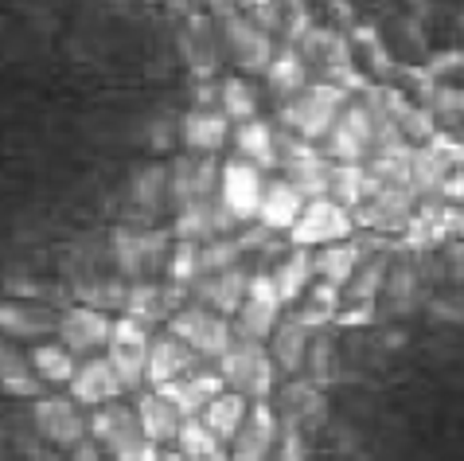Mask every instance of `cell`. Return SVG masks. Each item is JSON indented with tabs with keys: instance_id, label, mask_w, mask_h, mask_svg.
Here are the masks:
<instances>
[{
	"instance_id": "4316f807",
	"label": "cell",
	"mask_w": 464,
	"mask_h": 461,
	"mask_svg": "<svg viewBox=\"0 0 464 461\" xmlns=\"http://www.w3.org/2000/svg\"><path fill=\"white\" fill-rule=\"evenodd\" d=\"M179 51H184L188 67L196 79H211L218 67V35H215V20L196 12V16L184 20L179 28Z\"/></svg>"
},
{
	"instance_id": "83f0119b",
	"label": "cell",
	"mask_w": 464,
	"mask_h": 461,
	"mask_svg": "<svg viewBox=\"0 0 464 461\" xmlns=\"http://www.w3.org/2000/svg\"><path fill=\"white\" fill-rule=\"evenodd\" d=\"M269 356H274V364L281 376H296L301 368H308V348H313V329H308L301 317H285L274 337H269Z\"/></svg>"
},
{
	"instance_id": "f907efd6",
	"label": "cell",
	"mask_w": 464,
	"mask_h": 461,
	"mask_svg": "<svg viewBox=\"0 0 464 461\" xmlns=\"http://www.w3.org/2000/svg\"><path fill=\"white\" fill-rule=\"evenodd\" d=\"M437 215H441V223H445V230H449V239L457 235V242H464V208H437Z\"/></svg>"
},
{
	"instance_id": "f6af8a7d",
	"label": "cell",
	"mask_w": 464,
	"mask_h": 461,
	"mask_svg": "<svg viewBox=\"0 0 464 461\" xmlns=\"http://www.w3.org/2000/svg\"><path fill=\"white\" fill-rule=\"evenodd\" d=\"M176 450L184 454L188 461H199V457H211V454H218V450H227V446L208 430V422H203V418H188L184 430H179Z\"/></svg>"
},
{
	"instance_id": "6da1fadb",
	"label": "cell",
	"mask_w": 464,
	"mask_h": 461,
	"mask_svg": "<svg viewBox=\"0 0 464 461\" xmlns=\"http://www.w3.org/2000/svg\"><path fill=\"white\" fill-rule=\"evenodd\" d=\"M172 247L176 235L172 227H149V223H121L110 230V259L113 270L125 281H152V274L169 270L172 262Z\"/></svg>"
},
{
	"instance_id": "3957f363",
	"label": "cell",
	"mask_w": 464,
	"mask_h": 461,
	"mask_svg": "<svg viewBox=\"0 0 464 461\" xmlns=\"http://www.w3.org/2000/svg\"><path fill=\"white\" fill-rule=\"evenodd\" d=\"M208 8H211L218 32H223V40H227V51L235 55L238 67L250 71V74H266L269 63L277 55L274 35H269L254 16L235 8V0H208Z\"/></svg>"
},
{
	"instance_id": "d590c367",
	"label": "cell",
	"mask_w": 464,
	"mask_h": 461,
	"mask_svg": "<svg viewBox=\"0 0 464 461\" xmlns=\"http://www.w3.org/2000/svg\"><path fill=\"white\" fill-rule=\"evenodd\" d=\"M274 281H277V293H281V301H301L308 286H313V274H316V266H313V250H301V247H289V254L281 259L274 270Z\"/></svg>"
},
{
	"instance_id": "30bf717a",
	"label": "cell",
	"mask_w": 464,
	"mask_h": 461,
	"mask_svg": "<svg viewBox=\"0 0 464 461\" xmlns=\"http://www.w3.org/2000/svg\"><path fill=\"white\" fill-rule=\"evenodd\" d=\"M296 51L304 55L308 67H316L320 74H324V83H336V86H343V91H359V86H367L363 79H359V71L352 63V47H347V40L340 32L308 28V35L296 44Z\"/></svg>"
},
{
	"instance_id": "ee69618b",
	"label": "cell",
	"mask_w": 464,
	"mask_h": 461,
	"mask_svg": "<svg viewBox=\"0 0 464 461\" xmlns=\"http://www.w3.org/2000/svg\"><path fill=\"white\" fill-rule=\"evenodd\" d=\"M386 274H391V259H386V254H375V259H367L363 266H359L352 286H347L343 293L355 305H371L379 298V289H386Z\"/></svg>"
},
{
	"instance_id": "8992f818",
	"label": "cell",
	"mask_w": 464,
	"mask_h": 461,
	"mask_svg": "<svg viewBox=\"0 0 464 461\" xmlns=\"http://www.w3.org/2000/svg\"><path fill=\"white\" fill-rule=\"evenodd\" d=\"M169 332L172 337H179L188 344L196 356H203V360H223V356L235 348L238 332H235V321L223 313L208 309V305H184L172 321H169Z\"/></svg>"
},
{
	"instance_id": "7bdbcfd3",
	"label": "cell",
	"mask_w": 464,
	"mask_h": 461,
	"mask_svg": "<svg viewBox=\"0 0 464 461\" xmlns=\"http://www.w3.org/2000/svg\"><path fill=\"white\" fill-rule=\"evenodd\" d=\"M218 110L227 113L235 125H246L257 118V94L246 79H227L218 83Z\"/></svg>"
},
{
	"instance_id": "1f68e13d",
	"label": "cell",
	"mask_w": 464,
	"mask_h": 461,
	"mask_svg": "<svg viewBox=\"0 0 464 461\" xmlns=\"http://www.w3.org/2000/svg\"><path fill=\"white\" fill-rule=\"evenodd\" d=\"M308 74H313V67H308L304 63V55L296 47H277V55H274V63H269V71H266V86H269V94H274L281 106H285V102H293L296 94L304 91L308 83Z\"/></svg>"
},
{
	"instance_id": "603a6c76",
	"label": "cell",
	"mask_w": 464,
	"mask_h": 461,
	"mask_svg": "<svg viewBox=\"0 0 464 461\" xmlns=\"http://www.w3.org/2000/svg\"><path fill=\"white\" fill-rule=\"evenodd\" d=\"M203 368V356H196L188 348L179 337H172V332H160V337H152V352H149V387L160 391L169 387V383H176L179 376H188V371Z\"/></svg>"
},
{
	"instance_id": "52a82bcc",
	"label": "cell",
	"mask_w": 464,
	"mask_h": 461,
	"mask_svg": "<svg viewBox=\"0 0 464 461\" xmlns=\"http://www.w3.org/2000/svg\"><path fill=\"white\" fill-rule=\"evenodd\" d=\"M355 230V215L343 208L336 200H308L301 220L289 230V247H301V250H320V247H332V242H347Z\"/></svg>"
},
{
	"instance_id": "b9f144b4",
	"label": "cell",
	"mask_w": 464,
	"mask_h": 461,
	"mask_svg": "<svg viewBox=\"0 0 464 461\" xmlns=\"http://www.w3.org/2000/svg\"><path fill=\"white\" fill-rule=\"evenodd\" d=\"M340 305H343V289L336 286H328V281H316L313 289L304 293V305H301V321L308 329H324L328 321H336L340 317Z\"/></svg>"
},
{
	"instance_id": "d4e9b609",
	"label": "cell",
	"mask_w": 464,
	"mask_h": 461,
	"mask_svg": "<svg viewBox=\"0 0 464 461\" xmlns=\"http://www.w3.org/2000/svg\"><path fill=\"white\" fill-rule=\"evenodd\" d=\"M227 137H230V118L223 110L191 106L188 113H179V149L218 157V149L227 145Z\"/></svg>"
},
{
	"instance_id": "2e32d148",
	"label": "cell",
	"mask_w": 464,
	"mask_h": 461,
	"mask_svg": "<svg viewBox=\"0 0 464 461\" xmlns=\"http://www.w3.org/2000/svg\"><path fill=\"white\" fill-rule=\"evenodd\" d=\"M238 227L242 223L218 200H199V203H188V208L176 211L172 235L179 242H215L223 235H238Z\"/></svg>"
},
{
	"instance_id": "11a10c76",
	"label": "cell",
	"mask_w": 464,
	"mask_h": 461,
	"mask_svg": "<svg viewBox=\"0 0 464 461\" xmlns=\"http://www.w3.org/2000/svg\"><path fill=\"white\" fill-rule=\"evenodd\" d=\"M199 461H235V454H230V450H218V454H211V457H199Z\"/></svg>"
},
{
	"instance_id": "816d5d0a",
	"label": "cell",
	"mask_w": 464,
	"mask_h": 461,
	"mask_svg": "<svg viewBox=\"0 0 464 461\" xmlns=\"http://www.w3.org/2000/svg\"><path fill=\"white\" fill-rule=\"evenodd\" d=\"M441 200H449V203H453V208H464V169H457V172L445 181V188H441Z\"/></svg>"
},
{
	"instance_id": "7dc6e473",
	"label": "cell",
	"mask_w": 464,
	"mask_h": 461,
	"mask_svg": "<svg viewBox=\"0 0 464 461\" xmlns=\"http://www.w3.org/2000/svg\"><path fill=\"white\" fill-rule=\"evenodd\" d=\"M176 145H179V118H172V113L152 118V125H149V149L152 152H172Z\"/></svg>"
},
{
	"instance_id": "484cf974",
	"label": "cell",
	"mask_w": 464,
	"mask_h": 461,
	"mask_svg": "<svg viewBox=\"0 0 464 461\" xmlns=\"http://www.w3.org/2000/svg\"><path fill=\"white\" fill-rule=\"evenodd\" d=\"M129 208H133L140 220H152L157 211H172V172L169 164L152 161L145 169L133 172L129 181Z\"/></svg>"
},
{
	"instance_id": "e575fe53",
	"label": "cell",
	"mask_w": 464,
	"mask_h": 461,
	"mask_svg": "<svg viewBox=\"0 0 464 461\" xmlns=\"http://www.w3.org/2000/svg\"><path fill=\"white\" fill-rule=\"evenodd\" d=\"M40 376H35V368L28 356H20L12 344L0 340V391L5 395H16V399H44L40 391Z\"/></svg>"
},
{
	"instance_id": "60d3db41",
	"label": "cell",
	"mask_w": 464,
	"mask_h": 461,
	"mask_svg": "<svg viewBox=\"0 0 464 461\" xmlns=\"http://www.w3.org/2000/svg\"><path fill=\"white\" fill-rule=\"evenodd\" d=\"M28 360H32L35 376H40L44 383H67V387H71L74 371H79V360H74V352H71V348H63L59 340H44V344H35Z\"/></svg>"
},
{
	"instance_id": "681fc988",
	"label": "cell",
	"mask_w": 464,
	"mask_h": 461,
	"mask_svg": "<svg viewBox=\"0 0 464 461\" xmlns=\"http://www.w3.org/2000/svg\"><path fill=\"white\" fill-rule=\"evenodd\" d=\"M433 110L449 118V113H460L464 118V91L460 86H433Z\"/></svg>"
},
{
	"instance_id": "7402d4cb",
	"label": "cell",
	"mask_w": 464,
	"mask_h": 461,
	"mask_svg": "<svg viewBox=\"0 0 464 461\" xmlns=\"http://www.w3.org/2000/svg\"><path fill=\"white\" fill-rule=\"evenodd\" d=\"M0 332L20 340H40L59 332V313L47 301H28V298H8L0 301Z\"/></svg>"
},
{
	"instance_id": "836d02e7",
	"label": "cell",
	"mask_w": 464,
	"mask_h": 461,
	"mask_svg": "<svg viewBox=\"0 0 464 461\" xmlns=\"http://www.w3.org/2000/svg\"><path fill=\"white\" fill-rule=\"evenodd\" d=\"M359 262H363V247H355V242H332V247H320L313 254L316 281H328V286H336V289L352 286Z\"/></svg>"
},
{
	"instance_id": "ba28073f",
	"label": "cell",
	"mask_w": 464,
	"mask_h": 461,
	"mask_svg": "<svg viewBox=\"0 0 464 461\" xmlns=\"http://www.w3.org/2000/svg\"><path fill=\"white\" fill-rule=\"evenodd\" d=\"M324 157L332 164H367L375 157V110L367 102H352L336 130L324 137Z\"/></svg>"
},
{
	"instance_id": "44dd1931",
	"label": "cell",
	"mask_w": 464,
	"mask_h": 461,
	"mask_svg": "<svg viewBox=\"0 0 464 461\" xmlns=\"http://www.w3.org/2000/svg\"><path fill=\"white\" fill-rule=\"evenodd\" d=\"M196 298H199V305H208V309H215V313H223V317L235 321L238 309L250 298L246 266H230V270H218V274H203L196 281Z\"/></svg>"
},
{
	"instance_id": "4dcf8cb0",
	"label": "cell",
	"mask_w": 464,
	"mask_h": 461,
	"mask_svg": "<svg viewBox=\"0 0 464 461\" xmlns=\"http://www.w3.org/2000/svg\"><path fill=\"white\" fill-rule=\"evenodd\" d=\"M137 418L145 427L149 442L152 446H176L179 442V430H184V415L172 407V399H164L160 391H145L137 399Z\"/></svg>"
},
{
	"instance_id": "ffe728a7",
	"label": "cell",
	"mask_w": 464,
	"mask_h": 461,
	"mask_svg": "<svg viewBox=\"0 0 464 461\" xmlns=\"http://www.w3.org/2000/svg\"><path fill=\"white\" fill-rule=\"evenodd\" d=\"M223 391H227V383L218 376V368H196L188 376H179L176 383H169V387H160V395L172 399V407L184 418H199Z\"/></svg>"
},
{
	"instance_id": "7a4b0ae2",
	"label": "cell",
	"mask_w": 464,
	"mask_h": 461,
	"mask_svg": "<svg viewBox=\"0 0 464 461\" xmlns=\"http://www.w3.org/2000/svg\"><path fill=\"white\" fill-rule=\"evenodd\" d=\"M347 94L352 91H343L336 83H324V79L308 83L293 102L281 106V130H289L304 141H324L332 130H336L340 113L352 106Z\"/></svg>"
},
{
	"instance_id": "d6986e66",
	"label": "cell",
	"mask_w": 464,
	"mask_h": 461,
	"mask_svg": "<svg viewBox=\"0 0 464 461\" xmlns=\"http://www.w3.org/2000/svg\"><path fill=\"white\" fill-rule=\"evenodd\" d=\"M281 442V418L274 415L269 403H254L250 407V418L242 422L238 438L230 442V454L235 461H269Z\"/></svg>"
},
{
	"instance_id": "8fae6325",
	"label": "cell",
	"mask_w": 464,
	"mask_h": 461,
	"mask_svg": "<svg viewBox=\"0 0 464 461\" xmlns=\"http://www.w3.org/2000/svg\"><path fill=\"white\" fill-rule=\"evenodd\" d=\"M281 293H277V281L269 270H257L250 278V298L246 305L238 309L235 317V332L238 340H254V344H269L274 329L281 325Z\"/></svg>"
},
{
	"instance_id": "9a60e30c",
	"label": "cell",
	"mask_w": 464,
	"mask_h": 461,
	"mask_svg": "<svg viewBox=\"0 0 464 461\" xmlns=\"http://www.w3.org/2000/svg\"><path fill=\"white\" fill-rule=\"evenodd\" d=\"M32 422L40 430V438L59 446V450H74V446H82L90 438V422L82 418L74 399H51V395H44V399L32 403Z\"/></svg>"
},
{
	"instance_id": "74e56055",
	"label": "cell",
	"mask_w": 464,
	"mask_h": 461,
	"mask_svg": "<svg viewBox=\"0 0 464 461\" xmlns=\"http://www.w3.org/2000/svg\"><path fill=\"white\" fill-rule=\"evenodd\" d=\"M324 415V399H320L316 383H293L281 399V427L285 430H308L313 422Z\"/></svg>"
},
{
	"instance_id": "f1b7e54d",
	"label": "cell",
	"mask_w": 464,
	"mask_h": 461,
	"mask_svg": "<svg viewBox=\"0 0 464 461\" xmlns=\"http://www.w3.org/2000/svg\"><path fill=\"white\" fill-rule=\"evenodd\" d=\"M453 176V157H449L445 137H433L430 145H418L410 157V181L418 196H441L445 181Z\"/></svg>"
},
{
	"instance_id": "7c38bea8",
	"label": "cell",
	"mask_w": 464,
	"mask_h": 461,
	"mask_svg": "<svg viewBox=\"0 0 464 461\" xmlns=\"http://www.w3.org/2000/svg\"><path fill=\"white\" fill-rule=\"evenodd\" d=\"M172 172V215L188 203L218 200V181H223V164L211 152H179L169 164Z\"/></svg>"
},
{
	"instance_id": "4fadbf2b",
	"label": "cell",
	"mask_w": 464,
	"mask_h": 461,
	"mask_svg": "<svg viewBox=\"0 0 464 461\" xmlns=\"http://www.w3.org/2000/svg\"><path fill=\"white\" fill-rule=\"evenodd\" d=\"M59 344L71 348L74 356H98L110 348L113 337V317L94 309V305H67L59 313Z\"/></svg>"
},
{
	"instance_id": "f5cc1de1",
	"label": "cell",
	"mask_w": 464,
	"mask_h": 461,
	"mask_svg": "<svg viewBox=\"0 0 464 461\" xmlns=\"http://www.w3.org/2000/svg\"><path fill=\"white\" fill-rule=\"evenodd\" d=\"M71 461H113L106 450H102V446L98 442H82V446H74V450H71Z\"/></svg>"
},
{
	"instance_id": "9c48e42d",
	"label": "cell",
	"mask_w": 464,
	"mask_h": 461,
	"mask_svg": "<svg viewBox=\"0 0 464 461\" xmlns=\"http://www.w3.org/2000/svg\"><path fill=\"white\" fill-rule=\"evenodd\" d=\"M149 352H152V332L137 317H118L110 337V364L118 368V376L125 383V391H140L149 379Z\"/></svg>"
},
{
	"instance_id": "ac0fdd59",
	"label": "cell",
	"mask_w": 464,
	"mask_h": 461,
	"mask_svg": "<svg viewBox=\"0 0 464 461\" xmlns=\"http://www.w3.org/2000/svg\"><path fill=\"white\" fill-rule=\"evenodd\" d=\"M188 305V289L169 281V286H157V281H137V286H129V301H125V317H137V321H145L149 329L164 321L169 325L172 317Z\"/></svg>"
},
{
	"instance_id": "f35d334b",
	"label": "cell",
	"mask_w": 464,
	"mask_h": 461,
	"mask_svg": "<svg viewBox=\"0 0 464 461\" xmlns=\"http://www.w3.org/2000/svg\"><path fill=\"white\" fill-rule=\"evenodd\" d=\"M371 196H379L375 181H371L367 164H336V176H332V200L343 203L347 211H359Z\"/></svg>"
},
{
	"instance_id": "e0dca14e",
	"label": "cell",
	"mask_w": 464,
	"mask_h": 461,
	"mask_svg": "<svg viewBox=\"0 0 464 461\" xmlns=\"http://www.w3.org/2000/svg\"><path fill=\"white\" fill-rule=\"evenodd\" d=\"M121 395H125V383L118 376V368L110 364V356H86L71 379V399L79 407H90V411L118 403Z\"/></svg>"
},
{
	"instance_id": "ab89813d",
	"label": "cell",
	"mask_w": 464,
	"mask_h": 461,
	"mask_svg": "<svg viewBox=\"0 0 464 461\" xmlns=\"http://www.w3.org/2000/svg\"><path fill=\"white\" fill-rule=\"evenodd\" d=\"M74 298L79 305H94V309H125L129 301V286L121 274H94V278H82L74 281Z\"/></svg>"
},
{
	"instance_id": "c3c4849f",
	"label": "cell",
	"mask_w": 464,
	"mask_h": 461,
	"mask_svg": "<svg viewBox=\"0 0 464 461\" xmlns=\"http://www.w3.org/2000/svg\"><path fill=\"white\" fill-rule=\"evenodd\" d=\"M414 289H418V270H414V266H410V262L391 266V274H386V293L402 305V301L414 298Z\"/></svg>"
},
{
	"instance_id": "d6a6232c",
	"label": "cell",
	"mask_w": 464,
	"mask_h": 461,
	"mask_svg": "<svg viewBox=\"0 0 464 461\" xmlns=\"http://www.w3.org/2000/svg\"><path fill=\"white\" fill-rule=\"evenodd\" d=\"M235 149L242 161L257 164V169H277L281 164V149H277V125H269L262 118H254L246 125H238L235 130Z\"/></svg>"
},
{
	"instance_id": "db71d44e",
	"label": "cell",
	"mask_w": 464,
	"mask_h": 461,
	"mask_svg": "<svg viewBox=\"0 0 464 461\" xmlns=\"http://www.w3.org/2000/svg\"><path fill=\"white\" fill-rule=\"evenodd\" d=\"M169 12H176V16H196L199 12V0H160Z\"/></svg>"
},
{
	"instance_id": "cb8c5ba5",
	"label": "cell",
	"mask_w": 464,
	"mask_h": 461,
	"mask_svg": "<svg viewBox=\"0 0 464 461\" xmlns=\"http://www.w3.org/2000/svg\"><path fill=\"white\" fill-rule=\"evenodd\" d=\"M414 188H382L375 200H367L355 215V227L371 230H406L414 223Z\"/></svg>"
},
{
	"instance_id": "277c9868",
	"label": "cell",
	"mask_w": 464,
	"mask_h": 461,
	"mask_svg": "<svg viewBox=\"0 0 464 461\" xmlns=\"http://www.w3.org/2000/svg\"><path fill=\"white\" fill-rule=\"evenodd\" d=\"M223 383L242 399H254V403H269V395L277 387V364L269 356L266 344H254V340H235L223 360L215 364Z\"/></svg>"
},
{
	"instance_id": "f546056e",
	"label": "cell",
	"mask_w": 464,
	"mask_h": 461,
	"mask_svg": "<svg viewBox=\"0 0 464 461\" xmlns=\"http://www.w3.org/2000/svg\"><path fill=\"white\" fill-rule=\"evenodd\" d=\"M304 203L308 200L285 181V176H281V181H266V196H262V208H257L254 223L277 230V235H289V230L296 227V220H301Z\"/></svg>"
},
{
	"instance_id": "5bb4252c",
	"label": "cell",
	"mask_w": 464,
	"mask_h": 461,
	"mask_svg": "<svg viewBox=\"0 0 464 461\" xmlns=\"http://www.w3.org/2000/svg\"><path fill=\"white\" fill-rule=\"evenodd\" d=\"M262 196H266V176H262L257 164L242 161V157L223 164V181H218V203H223V208L235 215L238 223L257 220Z\"/></svg>"
},
{
	"instance_id": "5b68a950",
	"label": "cell",
	"mask_w": 464,
	"mask_h": 461,
	"mask_svg": "<svg viewBox=\"0 0 464 461\" xmlns=\"http://www.w3.org/2000/svg\"><path fill=\"white\" fill-rule=\"evenodd\" d=\"M90 442H98L113 461H145L152 442L137 418V407L106 403L90 415Z\"/></svg>"
},
{
	"instance_id": "bcb514c9",
	"label": "cell",
	"mask_w": 464,
	"mask_h": 461,
	"mask_svg": "<svg viewBox=\"0 0 464 461\" xmlns=\"http://www.w3.org/2000/svg\"><path fill=\"white\" fill-rule=\"evenodd\" d=\"M308 376H313L316 387L332 379V337L328 332H316L313 337V348H308Z\"/></svg>"
},
{
	"instance_id": "8d00e7d4",
	"label": "cell",
	"mask_w": 464,
	"mask_h": 461,
	"mask_svg": "<svg viewBox=\"0 0 464 461\" xmlns=\"http://www.w3.org/2000/svg\"><path fill=\"white\" fill-rule=\"evenodd\" d=\"M203 422H208V430L215 434L223 446H230L238 438V430H242V422L250 418V399H242V395L235 391H223L218 399L208 407V411L199 415Z\"/></svg>"
}]
</instances>
